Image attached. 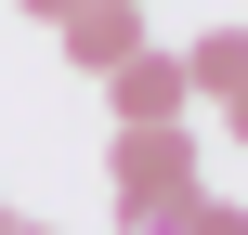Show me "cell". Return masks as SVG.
I'll list each match as a JSON object with an SVG mask.
<instances>
[{"instance_id":"8","label":"cell","mask_w":248,"mask_h":235,"mask_svg":"<svg viewBox=\"0 0 248 235\" xmlns=\"http://www.w3.org/2000/svg\"><path fill=\"white\" fill-rule=\"evenodd\" d=\"M0 235H52V222H0Z\"/></svg>"},{"instance_id":"5","label":"cell","mask_w":248,"mask_h":235,"mask_svg":"<svg viewBox=\"0 0 248 235\" xmlns=\"http://www.w3.org/2000/svg\"><path fill=\"white\" fill-rule=\"evenodd\" d=\"M170 235H248V209H235V196H209V183H196V196H183V222H170Z\"/></svg>"},{"instance_id":"1","label":"cell","mask_w":248,"mask_h":235,"mask_svg":"<svg viewBox=\"0 0 248 235\" xmlns=\"http://www.w3.org/2000/svg\"><path fill=\"white\" fill-rule=\"evenodd\" d=\"M105 183H118V235H170V222H183V196H196V131H183V118L118 131Z\"/></svg>"},{"instance_id":"6","label":"cell","mask_w":248,"mask_h":235,"mask_svg":"<svg viewBox=\"0 0 248 235\" xmlns=\"http://www.w3.org/2000/svg\"><path fill=\"white\" fill-rule=\"evenodd\" d=\"M222 131H235V144H248V92H235V105H222Z\"/></svg>"},{"instance_id":"2","label":"cell","mask_w":248,"mask_h":235,"mask_svg":"<svg viewBox=\"0 0 248 235\" xmlns=\"http://www.w3.org/2000/svg\"><path fill=\"white\" fill-rule=\"evenodd\" d=\"M52 39H65V65H78V78H105V65H131V52H144V0H65V13H52Z\"/></svg>"},{"instance_id":"4","label":"cell","mask_w":248,"mask_h":235,"mask_svg":"<svg viewBox=\"0 0 248 235\" xmlns=\"http://www.w3.org/2000/svg\"><path fill=\"white\" fill-rule=\"evenodd\" d=\"M183 92H196V105H235V92H248V26H196Z\"/></svg>"},{"instance_id":"7","label":"cell","mask_w":248,"mask_h":235,"mask_svg":"<svg viewBox=\"0 0 248 235\" xmlns=\"http://www.w3.org/2000/svg\"><path fill=\"white\" fill-rule=\"evenodd\" d=\"M26 13H39V26H52V13H65V0H26Z\"/></svg>"},{"instance_id":"9","label":"cell","mask_w":248,"mask_h":235,"mask_svg":"<svg viewBox=\"0 0 248 235\" xmlns=\"http://www.w3.org/2000/svg\"><path fill=\"white\" fill-rule=\"evenodd\" d=\"M0 222H13V196H0Z\"/></svg>"},{"instance_id":"3","label":"cell","mask_w":248,"mask_h":235,"mask_svg":"<svg viewBox=\"0 0 248 235\" xmlns=\"http://www.w3.org/2000/svg\"><path fill=\"white\" fill-rule=\"evenodd\" d=\"M105 105H118V131H144V118H183L196 92H183V52H131V65H105Z\"/></svg>"}]
</instances>
